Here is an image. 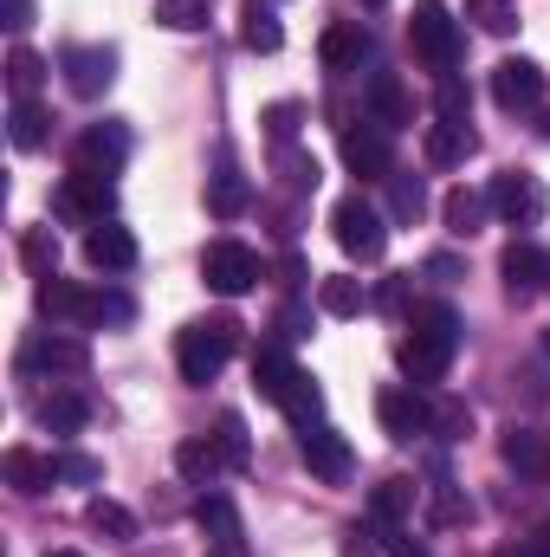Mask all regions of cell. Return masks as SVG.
<instances>
[{
  "label": "cell",
  "mask_w": 550,
  "mask_h": 557,
  "mask_svg": "<svg viewBox=\"0 0 550 557\" xmlns=\"http://www.w3.org/2000/svg\"><path fill=\"white\" fill-rule=\"evenodd\" d=\"M208 557H247V545H214Z\"/></svg>",
  "instance_id": "cell-55"
},
{
  "label": "cell",
  "mask_w": 550,
  "mask_h": 557,
  "mask_svg": "<svg viewBox=\"0 0 550 557\" xmlns=\"http://www.w3.org/2000/svg\"><path fill=\"white\" fill-rule=\"evenodd\" d=\"M91 324H130V298H117V292H91Z\"/></svg>",
  "instance_id": "cell-47"
},
{
  "label": "cell",
  "mask_w": 550,
  "mask_h": 557,
  "mask_svg": "<svg viewBox=\"0 0 550 557\" xmlns=\"http://www.w3.org/2000/svg\"><path fill=\"white\" fill-rule=\"evenodd\" d=\"M330 234H337V247H343L350 260H363V267H376L383 247H389V227H383V214H376L363 195H343V201L330 208Z\"/></svg>",
  "instance_id": "cell-3"
},
{
  "label": "cell",
  "mask_w": 550,
  "mask_h": 557,
  "mask_svg": "<svg viewBox=\"0 0 550 557\" xmlns=\"http://www.w3.org/2000/svg\"><path fill=\"white\" fill-rule=\"evenodd\" d=\"M85 525H91L104 545H130V539H137V512L117 506V499H91V506H85Z\"/></svg>",
  "instance_id": "cell-28"
},
{
  "label": "cell",
  "mask_w": 550,
  "mask_h": 557,
  "mask_svg": "<svg viewBox=\"0 0 550 557\" xmlns=\"http://www.w3.org/2000/svg\"><path fill=\"white\" fill-rule=\"evenodd\" d=\"M409 46L421 52V65H434L440 78L460 65V20L440 7V0H421L414 7V20H409Z\"/></svg>",
  "instance_id": "cell-4"
},
{
  "label": "cell",
  "mask_w": 550,
  "mask_h": 557,
  "mask_svg": "<svg viewBox=\"0 0 550 557\" xmlns=\"http://www.w3.org/2000/svg\"><path fill=\"white\" fill-rule=\"evenodd\" d=\"M363 7H383V0H363Z\"/></svg>",
  "instance_id": "cell-59"
},
{
  "label": "cell",
  "mask_w": 550,
  "mask_h": 557,
  "mask_svg": "<svg viewBox=\"0 0 550 557\" xmlns=\"http://www.w3.org/2000/svg\"><path fill=\"white\" fill-rule=\"evenodd\" d=\"M427 434H440V441H466V434H473V409H466V403H434Z\"/></svg>",
  "instance_id": "cell-41"
},
{
  "label": "cell",
  "mask_w": 550,
  "mask_h": 557,
  "mask_svg": "<svg viewBox=\"0 0 550 557\" xmlns=\"http://www.w3.org/2000/svg\"><path fill=\"white\" fill-rule=\"evenodd\" d=\"M260 124H266V137H273L278 149H285V143L298 137V124H304V111H298V104L285 98V104H266V117H260Z\"/></svg>",
  "instance_id": "cell-44"
},
{
  "label": "cell",
  "mask_w": 550,
  "mask_h": 557,
  "mask_svg": "<svg viewBox=\"0 0 550 557\" xmlns=\"http://www.w3.org/2000/svg\"><path fill=\"white\" fill-rule=\"evenodd\" d=\"M278 175H285V188H317V162L298 149H278Z\"/></svg>",
  "instance_id": "cell-46"
},
{
  "label": "cell",
  "mask_w": 550,
  "mask_h": 557,
  "mask_svg": "<svg viewBox=\"0 0 550 557\" xmlns=\"http://www.w3.org/2000/svg\"><path fill=\"white\" fill-rule=\"evenodd\" d=\"M52 557H78V552H52Z\"/></svg>",
  "instance_id": "cell-58"
},
{
  "label": "cell",
  "mask_w": 550,
  "mask_h": 557,
  "mask_svg": "<svg viewBox=\"0 0 550 557\" xmlns=\"http://www.w3.org/2000/svg\"><path fill=\"white\" fill-rule=\"evenodd\" d=\"M492 98H499V111H538L545 104V65L538 59H499L492 65Z\"/></svg>",
  "instance_id": "cell-10"
},
{
  "label": "cell",
  "mask_w": 550,
  "mask_h": 557,
  "mask_svg": "<svg viewBox=\"0 0 550 557\" xmlns=\"http://www.w3.org/2000/svg\"><path fill=\"white\" fill-rule=\"evenodd\" d=\"M434 104H440V117H466V85H460V78L447 72V78H440V98H434Z\"/></svg>",
  "instance_id": "cell-48"
},
{
  "label": "cell",
  "mask_w": 550,
  "mask_h": 557,
  "mask_svg": "<svg viewBox=\"0 0 550 557\" xmlns=\"http://www.w3.org/2000/svg\"><path fill=\"white\" fill-rule=\"evenodd\" d=\"M414 512V480H383L376 493H370V519L389 532V525H402Z\"/></svg>",
  "instance_id": "cell-32"
},
{
  "label": "cell",
  "mask_w": 550,
  "mask_h": 557,
  "mask_svg": "<svg viewBox=\"0 0 550 557\" xmlns=\"http://www.w3.org/2000/svg\"><path fill=\"white\" fill-rule=\"evenodd\" d=\"M389 214H396V227H414V221L427 214V188H421V175H389Z\"/></svg>",
  "instance_id": "cell-35"
},
{
  "label": "cell",
  "mask_w": 550,
  "mask_h": 557,
  "mask_svg": "<svg viewBox=\"0 0 550 557\" xmlns=\"http://www.w3.org/2000/svg\"><path fill=\"white\" fill-rule=\"evenodd\" d=\"M376 305H383V311H409V278H389V285L376 292Z\"/></svg>",
  "instance_id": "cell-52"
},
{
  "label": "cell",
  "mask_w": 550,
  "mask_h": 557,
  "mask_svg": "<svg viewBox=\"0 0 550 557\" xmlns=\"http://www.w3.org/2000/svg\"><path fill=\"white\" fill-rule=\"evenodd\" d=\"M201 278H208V292L240 298V292H253V285H260V253H253V247H240V240H214V247L201 253Z\"/></svg>",
  "instance_id": "cell-6"
},
{
  "label": "cell",
  "mask_w": 550,
  "mask_h": 557,
  "mask_svg": "<svg viewBox=\"0 0 550 557\" xmlns=\"http://www.w3.org/2000/svg\"><path fill=\"white\" fill-rule=\"evenodd\" d=\"M409 324H414V331H434V337H453V344H460V311H453V305H440V298L414 305Z\"/></svg>",
  "instance_id": "cell-39"
},
{
  "label": "cell",
  "mask_w": 550,
  "mask_h": 557,
  "mask_svg": "<svg viewBox=\"0 0 550 557\" xmlns=\"http://www.w3.org/2000/svg\"><path fill=\"white\" fill-rule=\"evenodd\" d=\"M466 512H473V506H466L447 480H440V486H427V519H434V525H460Z\"/></svg>",
  "instance_id": "cell-43"
},
{
  "label": "cell",
  "mask_w": 550,
  "mask_h": 557,
  "mask_svg": "<svg viewBox=\"0 0 550 557\" xmlns=\"http://www.w3.org/2000/svg\"><path fill=\"white\" fill-rule=\"evenodd\" d=\"M278 409H285V421H291L298 434H304V428H324V389L298 370V383L285 389V403H278Z\"/></svg>",
  "instance_id": "cell-30"
},
{
  "label": "cell",
  "mask_w": 550,
  "mask_h": 557,
  "mask_svg": "<svg viewBox=\"0 0 550 557\" xmlns=\"http://www.w3.org/2000/svg\"><path fill=\"white\" fill-rule=\"evenodd\" d=\"M59 72H65L72 98H104L117 85V46H65Z\"/></svg>",
  "instance_id": "cell-7"
},
{
  "label": "cell",
  "mask_w": 550,
  "mask_h": 557,
  "mask_svg": "<svg viewBox=\"0 0 550 557\" xmlns=\"http://www.w3.org/2000/svg\"><path fill=\"white\" fill-rule=\"evenodd\" d=\"M370 111H376V131H402V124H414L409 85H402L396 72H376V78H370Z\"/></svg>",
  "instance_id": "cell-20"
},
{
  "label": "cell",
  "mask_w": 550,
  "mask_h": 557,
  "mask_svg": "<svg viewBox=\"0 0 550 557\" xmlns=\"http://www.w3.org/2000/svg\"><path fill=\"white\" fill-rule=\"evenodd\" d=\"M427 273H434V278H460V260H453V253H434V260H427Z\"/></svg>",
  "instance_id": "cell-53"
},
{
  "label": "cell",
  "mask_w": 550,
  "mask_h": 557,
  "mask_svg": "<svg viewBox=\"0 0 550 557\" xmlns=\"http://www.w3.org/2000/svg\"><path fill=\"white\" fill-rule=\"evenodd\" d=\"M195 525H201L214 545H247V532H240V512H234L221 493H201V499H195Z\"/></svg>",
  "instance_id": "cell-27"
},
{
  "label": "cell",
  "mask_w": 550,
  "mask_h": 557,
  "mask_svg": "<svg viewBox=\"0 0 550 557\" xmlns=\"http://www.w3.org/2000/svg\"><path fill=\"white\" fill-rule=\"evenodd\" d=\"M466 156H479V131H473L466 117H440V124H427V162H434V169H460Z\"/></svg>",
  "instance_id": "cell-17"
},
{
  "label": "cell",
  "mask_w": 550,
  "mask_h": 557,
  "mask_svg": "<svg viewBox=\"0 0 550 557\" xmlns=\"http://www.w3.org/2000/svg\"><path fill=\"white\" fill-rule=\"evenodd\" d=\"M111 208H117V182L111 175H85V169H72L59 182V195H52V214L72 221V227H104Z\"/></svg>",
  "instance_id": "cell-2"
},
{
  "label": "cell",
  "mask_w": 550,
  "mask_h": 557,
  "mask_svg": "<svg viewBox=\"0 0 550 557\" xmlns=\"http://www.w3.org/2000/svg\"><path fill=\"white\" fill-rule=\"evenodd\" d=\"M550 208L545 182L538 175H525V169H505L499 182H492V214H505V227H538Z\"/></svg>",
  "instance_id": "cell-8"
},
{
  "label": "cell",
  "mask_w": 550,
  "mask_h": 557,
  "mask_svg": "<svg viewBox=\"0 0 550 557\" xmlns=\"http://www.w3.org/2000/svg\"><path fill=\"white\" fill-rule=\"evenodd\" d=\"M20 253H26V267L46 278V273H59V240H52V227H33L26 240H20Z\"/></svg>",
  "instance_id": "cell-42"
},
{
  "label": "cell",
  "mask_w": 550,
  "mask_h": 557,
  "mask_svg": "<svg viewBox=\"0 0 550 557\" xmlns=\"http://www.w3.org/2000/svg\"><path fill=\"white\" fill-rule=\"evenodd\" d=\"M317 311L324 318H357L363 311V278H350V273L317 278Z\"/></svg>",
  "instance_id": "cell-31"
},
{
  "label": "cell",
  "mask_w": 550,
  "mask_h": 557,
  "mask_svg": "<svg viewBox=\"0 0 550 557\" xmlns=\"http://www.w3.org/2000/svg\"><path fill=\"white\" fill-rule=\"evenodd\" d=\"M130 162V131L124 124H91L78 149H72V169H85V175H111L117 182V169Z\"/></svg>",
  "instance_id": "cell-12"
},
{
  "label": "cell",
  "mask_w": 550,
  "mask_h": 557,
  "mask_svg": "<svg viewBox=\"0 0 550 557\" xmlns=\"http://www.w3.org/2000/svg\"><path fill=\"white\" fill-rule=\"evenodd\" d=\"M0 473H7V486H13L20 499H39V493L59 480V460H52V454H33V447H7Z\"/></svg>",
  "instance_id": "cell-16"
},
{
  "label": "cell",
  "mask_w": 550,
  "mask_h": 557,
  "mask_svg": "<svg viewBox=\"0 0 550 557\" xmlns=\"http://www.w3.org/2000/svg\"><path fill=\"white\" fill-rule=\"evenodd\" d=\"M317 59H324V72H357L370 59V33L363 26H330L317 39Z\"/></svg>",
  "instance_id": "cell-23"
},
{
  "label": "cell",
  "mask_w": 550,
  "mask_h": 557,
  "mask_svg": "<svg viewBox=\"0 0 550 557\" xmlns=\"http://www.w3.org/2000/svg\"><path fill=\"white\" fill-rule=\"evenodd\" d=\"M466 20H473L479 33H492V39H505V33L518 26V0H466Z\"/></svg>",
  "instance_id": "cell-36"
},
{
  "label": "cell",
  "mask_w": 550,
  "mask_h": 557,
  "mask_svg": "<svg viewBox=\"0 0 550 557\" xmlns=\"http://www.w3.org/2000/svg\"><path fill=\"white\" fill-rule=\"evenodd\" d=\"M85 421H91V403L72 396V389H52V396L39 403V428H46V434H78Z\"/></svg>",
  "instance_id": "cell-29"
},
{
  "label": "cell",
  "mask_w": 550,
  "mask_h": 557,
  "mask_svg": "<svg viewBox=\"0 0 550 557\" xmlns=\"http://www.w3.org/2000/svg\"><path fill=\"white\" fill-rule=\"evenodd\" d=\"M538 557H550V525H545V532H538Z\"/></svg>",
  "instance_id": "cell-56"
},
{
  "label": "cell",
  "mask_w": 550,
  "mask_h": 557,
  "mask_svg": "<svg viewBox=\"0 0 550 557\" xmlns=\"http://www.w3.org/2000/svg\"><path fill=\"white\" fill-rule=\"evenodd\" d=\"M298 454H304V467H311L324 486H343V480L357 473V454H350V441H343L337 428H304V434H298Z\"/></svg>",
  "instance_id": "cell-11"
},
{
  "label": "cell",
  "mask_w": 550,
  "mask_h": 557,
  "mask_svg": "<svg viewBox=\"0 0 550 557\" xmlns=\"http://www.w3.org/2000/svg\"><path fill=\"white\" fill-rule=\"evenodd\" d=\"M247 26H240V39L253 46V52H278L285 46V26H278V13L273 7H260V0H247V13H240Z\"/></svg>",
  "instance_id": "cell-34"
},
{
  "label": "cell",
  "mask_w": 550,
  "mask_h": 557,
  "mask_svg": "<svg viewBox=\"0 0 550 557\" xmlns=\"http://www.w3.org/2000/svg\"><path fill=\"white\" fill-rule=\"evenodd\" d=\"M214 447H221V460H227V467H247V460H253L247 421H240V416H221V428H214Z\"/></svg>",
  "instance_id": "cell-40"
},
{
  "label": "cell",
  "mask_w": 550,
  "mask_h": 557,
  "mask_svg": "<svg viewBox=\"0 0 550 557\" xmlns=\"http://www.w3.org/2000/svg\"><path fill=\"white\" fill-rule=\"evenodd\" d=\"M278 337H285V344L311 337V311H304V305H285V311H278Z\"/></svg>",
  "instance_id": "cell-49"
},
{
  "label": "cell",
  "mask_w": 550,
  "mask_h": 557,
  "mask_svg": "<svg viewBox=\"0 0 550 557\" xmlns=\"http://www.w3.org/2000/svg\"><path fill=\"white\" fill-rule=\"evenodd\" d=\"M291 383H298V363H291V357H285L278 344L253 350V389H260V396H266L273 409L285 403V389H291Z\"/></svg>",
  "instance_id": "cell-25"
},
{
  "label": "cell",
  "mask_w": 550,
  "mask_h": 557,
  "mask_svg": "<svg viewBox=\"0 0 550 557\" xmlns=\"http://www.w3.org/2000/svg\"><path fill=\"white\" fill-rule=\"evenodd\" d=\"M175 473H182L188 486H201V493H208V486L227 473V460H221L214 434H195V441H182V447H175Z\"/></svg>",
  "instance_id": "cell-21"
},
{
  "label": "cell",
  "mask_w": 550,
  "mask_h": 557,
  "mask_svg": "<svg viewBox=\"0 0 550 557\" xmlns=\"http://www.w3.org/2000/svg\"><path fill=\"white\" fill-rule=\"evenodd\" d=\"M39 311L52 324H91V292H78L72 278H59V273H46L39 278Z\"/></svg>",
  "instance_id": "cell-19"
},
{
  "label": "cell",
  "mask_w": 550,
  "mask_h": 557,
  "mask_svg": "<svg viewBox=\"0 0 550 557\" xmlns=\"http://www.w3.org/2000/svg\"><path fill=\"white\" fill-rule=\"evenodd\" d=\"M499 454H505V467H512L518 480H545L550 473V447H545V434H532V428H512Z\"/></svg>",
  "instance_id": "cell-24"
},
{
  "label": "cell",
  "mask_w": 550,
  "mask_h": 557,
  "mask_svg": "<svg viewBox=\"0 0 550 557\" xmlns=\"http://www.w3.org/2000/svg\"><path fill=\"white\" fill-rule=\"evenodd\" d=\"M155 20L168 33H201L208 26V0H155Z\"/></svg>",
  "instance_id": "cell-38"
},
{
  "label": "cell",
  "mask_w": 550,
  "mask_h": 557,
  "mask_svg": "<svg viewBox=\"0 0 550 557\" xmlns=\"http://www.w3.org/2000/svg\"><path fill=\"white\" fill-rule=\"evenodd\" d=\"M545 350H550V337H545Z\"/></svg>",
  "instance_id": "cell-60"
},
{
  "label": "cell",
  "mask_w": 550,
  "mask_h": 557,
  "mask_svg": "<svg viewBox=\"0 0 550 557\" xmlns=\"http://www.w3.org/2000/svg\"><path fill=\"white\" fill-rule=\"evenodd\" d=\"M59 460V480H72V486H98L104 480V460H91V454H52Z\"/></svg>",
  "instance_id": "cell-45"
},
{
  "label": "cell",
  "mask_w": 550,
  "mask_h": 557,
  "mask_svg": "<svg viewBox=\"0 0 550 557\" xmlns=\"http://www.w3.org/2000/svg\"><path fill=\"white\" fill-rule=\"evenodd\" d=\"M247 201H253V188H247V175L234 169V156H221V169L208 175V208H214L221 221H240V214H247Z\"/></svg>",
  "instance_id": "cell-22"
},
{
  "label": "cell",
  "mask_w": 550,
  "mask_h": 557,
  "mask_svg": "<svg viewBox=\"0 0 550 557\" xmlns=\"http://www.w3.org/2000/svg\"><path fill=\"white\" fill-rule=\"evenodd\" d=\"M0 26L7 33H26L33 26V0H0Z\"/></svg>",
  "instance_id": "cell-50"
},
{
  "label": "cell",
  "mask_w": 550,
  "mask_h": 557,
  "mask_svg": "<svg viewBox=\"0 0 550 557\" xmlns=\"http://www.w3.org/2000/svg\"><path fill=\"white\" fill-rule=\"evenodd\" d=\"M499 273H505V292H512V298H538L550 285V253L532 247V240H512L505 260H499Z\"/></svg>",
  "instance_id": "cell-14"
},
{
  "label": "cell",
  "mask_w": 550,
  "mask_h": 557,
  "mask_svg": "<svg viewBox=\"0 0 550 557\" xmlns=\"http://www.w3.org/2000/svg\"><path fill=\"white\" fill-rule=\"evenodd\" d=\"M440 214H447V227H453L460 240H473V234L486 227V214H492V195H479V188H447Z\"/></svg>",
  "instance_id": "cell-26"
},
{
  "label": "cell",
  "mask_w": 550,
  "mask_h": 557,
  "mask_svg": "<svg viewBox=\"0 0 550 557\" xmlns=\"http://www.w3.org/2000/svg\"><path fill=\"white\" fill-rule=\"evenodd\" d=\"M343 162H350V175H396V162H389V131H363V124H350L343 131Z\"/></svg>",
  "instance_id": "cell-18"
},
{
  "label": "cell",
  "mask_w": 550,
  "mask_h": 557,
  "mask_svg": "<svg viewBox=\"0 0 550 557\" xmlns=\"http://www.w3.org/2000/svg\"><path fill=\"white\" fill-rule=\"evenodd\" d=\"M85 363H91V344L72 337V331H33L20 344V370L26 376H78Z\"/></svg>",
  "instance_id": "cell-5"
},
{
  "label": "cell",
  "mask_w": 550,
  "mask_h": 557,
  "mask_svg": "<svg viewBox=\"0 0 550 557\" xmlns=\"http://www.w3.org/2000/svg\"><path fill=\"white\" fill-rule=\"evenodd\" d=\"M39 78H46V59L26 52V46H13V52H7V85H13V98H33Z\"/></svg>",
  "instance_id": "cell-37"
},
{
  "label": "cell",
  "mask_w": 550,
  "mask_h": 557,
  "mask_svg": "<svg viewBox=\"0 0 550 557\" xmlns=\"http://www.w3.org/2000/svg\"><path fill=\"white\" fill-rule=\"evenodd\" d=\"M376 416H383V434H389V441H414V434H427L434 403H427L414 383H396V389L376 396Z\"/></svg>",
  "instance_id": "cell-13"
},
{
  "label": "cell",
  "mask_w": 550,
  "mask_h": 557,
  "mask_svg": "<svg viewBox=\"0 0 550 557\" xmlns=\"http://www.w3.org/2000/svg\"><path fill=\"white\" fill-rule=\"evenodd\" d=\"M453 337H434V331H414L409 324V337L396 344V363H402V376H409L414 389H427V383H440L447 376V363H453Z\"/></svg>",
  "instance_id": "cell-9"
},
{
  "label": "cell",
  "mask_w": 550,
  "mask_h": 557,
  "mask_svg": "<svg viewBox=\"0 0 550 557\" xmlns=\"http://www.w3.org/2000/svg\"><path fill=\"white\" fill-rule=\"evenodd\" d=\"M499 557H538V552H499Z\"/></svg>",
  "instance_id": "cell-57"
},
{
  "label": "cell",
  "mask_w": 550,
  "mask_h": 557,
  "mask_svg": "<svg viewBox=\"0 0 550 557\" xmlns=\"http://www.w3.org/2000/svg\"><path fill=\"white\" fill-rule=\"evenodd\" d=\"M240 350V318H195V324H182V337H175V363H182V383H214L221 370H227V357Z\"/></svg>",
  "instance_id": "cell-1"
},
{
  "label": "cell",
  "mask_w": 550,
  "mask_h": 557,
  "mask_svg": "<svg viewBox=\"0 0 550 557\" xmlns=\"http://www.w3.org/2000/svg\"><path fill=\"white\" fill-rule=\"evenodd\" d=\"M383 552H389V557H427L409 532H402V525H389V532H383Z\"/></svg>",
  "instance_id": "cell-51"
},
{
  "label": "cell",
  "mask_w": 550,
  "mask_h": 557,
  "mask_svg": "<svg viewBox=\"0 0 550 557\" xmlns=\"http://www.w3.org/2000/svg\"><path fill=\"white\" fill-rule=\"evenodd\" d=\"M343 557H370V552H363V525H357V532L343 539Z\"/></svg>",
  "instance_id": "cell-54"
},
{
  "label": "cell",
  "mask_w": 550,
  "mask_h": 557,
  "mask_svg": "<svg viewBox=\"0 0 550 557\" xmlns=\"http://www.w3.org/2000/svg\"><path fill=\"white\" fill-rule=\"evenodd\" d=\"M85 260H91L98 273H130V267H137V234H130L124 221H104V227L85 234Z\"/></svg>",
  "instance_id": "cell-15"
},
{
  "label": "cell",
  "mask_w": 550,
  "mask_h": 557,
  "mask_svg": "<svg viewBox=\"0 0 550 557\" xmlns=\"http://www.w3.org/2000/svg\"><path fill=\"white\" fill-rule=\"evenodd\" d=\"M7 137H13V149H39V143H46V104H39V98H13Z\"/></svg>",
  "instance_id": "cell-33"
}]
</instances>
